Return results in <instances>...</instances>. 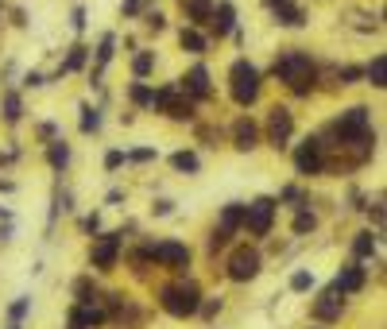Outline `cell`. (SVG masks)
Returning <instances> with one entry per match:
<instances>
[{
    "mask_svg": "<svg viewBox=\"0 0 387 329\" xmlns=\"http://www.w3.org/2000/svg\"><path fill=\"white\" fill-rule=\"evenodd\" d=\"M183 12L190 16V28H202L209 20V0H183Z\"/></svg>",
    "mask_w": 387,
    "mask_h": 329,
    "instance_id": "cb8c5ba5",
    "label": "cell"
},
{
    "mask_svg": "<svg viewBox=\"0 0 387 329\" xmlns=\"http://www.w3.org/2000/svg\"><path fill=\"white\" fill-rule=\"evenodd\" d=\"M333 283L341 287L345 294H360V291H364V283H368V271L360 267V260H352V263H345V267L337 271Z\"/></svg>",
    "mask_w": 387,
    "mask_h": 329,
    "instance_id": "5bb4252c",
    "label": "cell"
},
{
    "mask_svg": "<svg viewBox=\"0 0 387 329\" xmlns=\"http://www.w3.org/2000/svg\"><path fill=\"white\" fill-rule=\"evenodd\" d=\"M333 136L341 139V147L357 144V139L372 136V117H368L364 105H352V109H345L341 117L333 120Z\"/></svg>",
    "mask_w": 387,
    "mask_h": 329,
    "instance_id": "277c9868",
    "label": "cell"
},
{
    "mask_svg": "<svg viewBox=\"0 0 387 329\" xmlns=\"http://www.w3.org/2000/svg\"><path fill=\"white\" fill-rule=\"evenodd\" d=\"M368 217L376 221V229H383V205L376 202V205H368Z\"/></svg>",
    "mask_w": 387,
    "mask_h": 329,
    "instance_id": "7bdbcfd3",
    "label": "cell"
},
{
    "mask_svg": "<svg viewBox=\"0 0 387 329\" xmlns=\"http://www.w3.org/2000/svg\"><path fill=\"white\" fill-rule=\"evenodd\" d=\"M213 28V35L217 39H225V35H233V28H236V8H233V0H221L217 8H209V20H205Z\"/></svg>",
    "mask_w": 387,
    "mask_h": 329,
    "instance_id": "7c38bea8",
    "label": "cell"
},
{
    "mask_svg": "<svg viewBox=\"0 0 387 329\" xmlns=\"http://www.w3.org/2000/svg\"><path fill=\"white\" fill-rule=\"evenodd\" d=\"M105 322V314L97 310V302H78L70 310V329H97Z\"/></svg>",
    "mask_w": 387,
    "mask_h": 329,
    "instance_id": "2e32d148",
    "label": "cell"
},
{
    "mask_svg": "<svg viewBox=\"0 0 387 329\" xmlns=\"http://www.w3.org/2000/svg\"><path fill=\"white\" fill-rule=\"evenodd\" d=\"M260 267H263V260H260L256 248H236L225 263V275L233 279V283H248V279L260 275Z\"/></svg>",
    "mask_w": 387,
    "mask_h": 329,
    "instance_id": "ba28073f",
    "label": "cell"
},
{
    "mask_svg": "<svg viewBox=\"0 0 387 329\" xmlns=\"http://www.w3.org/2000/svg\"><path fill=\"white\" fill-rule=\"evenodd\" d=\"M314 229H318V217H314V213L302 209L299 217H294V236H306V233H314Z\"/></svg>",
    "mask_w": 387,
    "mask_h": 329,
    "instance_id": "1f68e13d",
    "label": "cell"
},
{
    "mask_svg": "<svg viewBox=\"0 0 387 329\" xmlns=\"http://www.w3.org/2000/svg\"><path fill=\"white\" fill-rule=\"evenodd\" d=\"M28 310H31V299H28V294H20V299L8 306V322H23V318H28Z\"/></svg>",
    "mask_w": 387,
    "mask_h": 329,
    "instance_id": "d6a6232c",
    "label": "cell"
},
{
    "mask_svg": "<svg viewBox=\"0 0 387 329\" xmlns=\"http://www.w3.org/2000/svg\"><path fill=\"white\" fill-rule=\"evenodd\" d=\"M86 62H89V51H86V47H74V51H70V59H66V62L59 66V74H74V70H81Z\"/></svg>",
    "mask_w": 387,
    "mask_h": 329,
    "instance_id": "f1b7e54d",
    "label": "cell"
},
{
    "mask_svg": "<svg viewBox=\"0 0 387 329\" xmlns=\"http://www.w3.org/2000/svg\"><path fill=\"white\" fill-rule=\"evenodd\" d=\"M233 147L236 151H256L260 147V125L252 117H241L233 125Z\"/></svg>",
    "mask_w": 387,
    "mask_h": 329,
    "instance_id": "9a60e30c",
    "label": "cell"
},
{
    "mask_svg": "<svg viewBox=\"0 0 387 329\" xmlns=\"http://www.w3.org/2000/svg\"><path fill=\"white\" fill-rule=\"evenodd\" d=\"M267 4H271V8H275V4H283V0H267Z\"/></svg>",
    "mask_w": 387,
    "mask_h": 329,
    "instance_id": "c3c4849f",
    "label": "cell"
},
{
    "mask_svg": "<svg viewBox=\"0 0 387 329\" xmlns=\"http://www.w3.org/2000/svg\"><path fill=\"white\" fill-rule=\"evenodd\" d=\"M337 78H341V86H357V81H360V70H357V66H345Z\"/></svg>",
    "mask_w": 387,
    "mask_h": 329,
    "instance_id": "f35d334b",
    "label": "cell"
},
{
    "mask_svg": "<svg viewBox=\"0 0 387 329\" xmlns=\"http://www.w3.org/2000/svg\"><path fill=\"white\" fill-rule=\"evenodd\" d=\"M112 47H117V35H105L101 39V47H97V62H93V81L89 86H97V78L105 74V66L112 62Z\"/></svg>",
    "mask_w": 387,
    "mask_h": 329,
    "instance_id": "44dd1931",
    "label": "cell"
},
{
    "mask_svg": "<svg viewBox=\"0 0 387 329\" xmlns=\"http://www.w3.org/2000/svg\"><path fill=\"white\" fill-rule=\"evenodd\" d=\"M120 244H125V233H105L93 241V248H89V263H93L97 271H112L120 260Z\"/></svg>",
    "mask_w": 387,
    "mask_h": 329,
    "instance_id": "52a82bcc",
    "label": "cell"
},
{
    "mask_svg": "<svg viewBox=\"0 0 387 329\" xmlns=\"http://www.w3.org/2000/svg\"><path fill=\"white\" fill-rule=\"evenodd\" d=\"M275 209H279L275 197H256L252 205H244V225L241 229H248L252 236H267L271 225H275Z\"/></svg>",
    "mask_w": 387,
    "mask_h": 329,
    "instance_id": "5b68a950",
    "label": "cell"
},
{
    "mask_svg": "<svg viewBox=\"0 0 387 329\" xmlns=\"http://www.w3.org/2000/svg\"><path fill=\"white\" fill-rule=\"evenodd\" d=\"M260 86H263V74L248 59H236L233 66H229V93H233L236 105H244V109H248V105H256Z\"/></svg>",
    "mask_w": 387,
    "mask_h": 329,
    "instance_id": "7a4b0ae2",
    "label": "cell"
},
{
    "mask_svg": "<svg viewBox=\"0 0 387 329\" xmlns=\"http://www.w3.org/2000/svg\"><path fill=\"white\" fill-rule=\"evenodd\" d=\"M275 23L279 28H306V12L291 0H283V4H275Z\"/></svg>",
    "mask_w": 387,
    "mask_h": 329,
    "instance_id": "e0dca14e",
    "label": "cell"
},
{
    "mask_svg": "<svg viewBox=\"0 0 387 329\" xmlns=\"http://www.w3.org/2000/svg\"><path fill=\"white\" fill-rule=\"evenodd\" d=\"M291 291H294V294L314 291V271H294V275H291Z\"/></svg>",
    "mask_w": 387,
    "mask_h": 329,
    "instance_id": "f546056e",
    "label": "cell"
},
{
    "mask_svg": "<svg viewBox=\"0 0 387 329\" xmlns=\"http://www.w3.org/2000/svg\"><path fill=\"white\" fill-rule=\"evenodd\" d=\"M151 159H159V151H155V147H136V151L125 155V163H151Z\"/></svg>",
    "mask_w": 387,
    "mask_h": 329,
    "instance_id": "e575fe53",
    "label": "cell"
},
{
    "mask_svg": "<svg viewBox=\"0 0 387 329\" xmlns=\"http://www.w3.org/2000/svg\"><path fill=\"white\" fill-rule=\"evenodd\" d=\"M8 329H20V322H12V325H8Z\"/></svg>",
    "mask_w": 387,
    "mask_h": 329,
    "instance_id": "681fc988",
    "label": "cell"
},
{
    "mask_svg": "<svg viewBox=\"0 0 387 329\" xmlns=\"http://www.w3.org/2000/svg\"><path fill=\"white\" fill-rule=\"evenodd\" d=\"M147 256H151L155 263H163V267H171V271H186V267H190V248H186V244H178V241H155V244H147Z\"/></svg>",
    "mask_w": 387,
    "mask_h": 329,
    "instance_id": "8992f818",
    "label": "cell"
},
{
    "mask_svg": "<svg viewBox=\"0 0 387 329\" xmlns=\"http://www.w3.org/2000/svg\"><path fill=\"white\" fill-rule=\"evenodd\" d=\"M279 202H302L299 186H287V190H283V197H279Z\"/></svg>",
    "mask_w": 387,
    "mask_h": 329,
    "instance_id": "ee69618b",
    "label": "cell"
},
{
    "mask_svg": "<svg viewBox=\"0 0 387 329\" xmlns=\"http://www.w3.org/2000/svg\"><path fill=\"white\" fill-rule=\"evenodd\" d=\"M144 23H147L151 31H163V28H167V16H163V12H147Z\"/></svg>",
    "mask_w": 387,
    "mask_h": 329,
    "instance_id": "74e56055",
    "label": "cell"
},
{
    "mask_svg": "<svg viewBox=\"0 0 387 329\" xmlns=\"http://www.w3.org/2000/svg\"><path fill=\"white\" fill-rule=\"evenodd\" d=\"M178 81H183L178 89H183V93H190L194 101H205V97H209V70H205L202 62L190 66V70H186V78H178Z\"/></svg>",
    "mask_w": 387,
    "mask_h": 329,
    "instance_id": "4fadbf2b",
    "label": "cell"
},
{
    "mask_svg": "<svg viewBox=\"0 0 387 329\" xmlns=\"http://www.w3.org/2000/svg\"><path fill=\"white\" fill-rule=\"evenodd\" d=\"M47 163H51V167H54V171H62V167H66V163H70V147H66V144H62V139H54V144H51V147H47Z\"/></svg>",
    "mask_w": 387,
    "mask_h": 329,
    "instance_id": "4316f807",
    "label": "cell"
},
{
    "mask_svg": "<svg viewBox=\"0 0 387 329\" xmlns=\"http://www.w3.org/2000/svg\"><path fill=\"white\" fill-rule=\"evenodd\" d=\"M54 132H59V128H54V125H39V136H43V139H51Z\"/></svg>",
    "mask_w": 387,
    "mask_h": 329,
    "instance_id": "bcb514c9",
    "label": "cell"
},
{
    "mask_svg": "<svg viewBox=\"0 0 387 329\" xmlns=\"http://www.w3.org/2000/svg\"><path fill=\"white\" fill-rule=\"evenodd\" d=\"M159 306L167 310L171 318H194L197 306H202V291L194 283H175L159 291Z\"/></svg>",
    "mask_w": 387,
    "mask_h": 329,
    "instance_id": "3957f363",
    "label": "cell"
},
{
    "mask_svg": "<svg viewBox=\"0 0 387 329\" xmlns=\"http://www.w3.org/2000/svg\"><path fill=\"white\" fill-rule=\"evenodd\" d=\"M291 136H294V112L287 109V105H275L271 117H267V144L275 147V151H283V147L291 144Z\"/></svg>",
    "mask_w": 387,
    "mask_h": 329,
    "instance_id": "30bf717a",
    "label": "cell"
},
{
    "mask_svg": "<svg viewBox=\"0 0 387 329\" xmlns=\"http://www.w3.org/2000/svg\"><path fill=\"white\" fill-rule=\"evenodd\" d=\"M74 294H78V302H101L97 299V287L89 283V279H78V283H74Z\"/></svg>",
    "mask_w": 387,
    "mask_h": 329,
    "instance_id": "836d02e7",
    "label": "cell"
},
{
    "mask_svg": "<svg viewBox=\"0 0 387 329\" xmlns=\"http://www.w3.org/2000/svg\"><path fill=\"white\" fill-rule=\"evenodd\" d=\"M364 78H368V86H372V89H383L387 86V59H383V54H376V59L368 62Z\"/></svg>",
    "mask_w": 387,
    "mask_h": 329,
    "instance_id": "603a6c76",
    "label": "cell"
},
{
    "mask_svg": "<svg viewBox=\"0 0 387 329\" xmlns=\"http://www.w3.org/2000/svg\"><path fill=\"white\" fill-rule=\"evenodd\" d=\"M197 314H202V318H217L221 314V299H205L202 306H197Z\"/></svg>",
    "mask_w": 387,
    "mask_h": 329,
    "instance_id": "d590c367",
    "label": "cell"
},
{
    "mask_svg": "<svg viewBox=\"0 0 387 329\" xmlns=\"http://www.w3.org/2000/svg\"><path fill=\"white\" fill-rule=\"evenodd\" d=\"M81 233H101V217H97V213H89V217L81 221Z\"/></svg>",
    "mask_w": 387,
    "mask_h": 329,
    "instance_id": "60d3db41",
    "label": "cell"
},
{
    "mask_svg": "<svg viewBox=\"0 0 387 329\" xmlns=\"http://www.w3.org/2000/svg\"><path fill=\"white\" fill-rule=\"evenodd\" d=\"M376 248H380V233H357L352 236V260H372Z\"/></svg>",
    "mask_w": 387,
    "mask_h": 329,
    "instance_id": "ac0fdd59",
    "label": "cell"
},
{
    "mask_svg": "<svg viewBox=\"0 0 387 329\" xmlns=\"http://www.w3.org/2000/svg\"><path fill=\"white\" fill-rule=\"evenodd\" d=\"M151 70H155V51H139V54H136V62H132V74H136V78L144 81Z\"/></svg>",
    "mask_w": 387,
    "mask_h": 329,
    "instance_id": "83f0119b",
    "label": "cell"
},
{
    "mask_svg": "<svg viewBox=\"0 0 387 329\" xmlns=\"http://www.w3.org/2000/svg\"><path fill=\"white\" fill-rule=\"evenodd\" d=\"M23 86H28V89H39V86H43V74H28V78H23Z\"/></svg>",
    "mask_w": 387,
    "mask_h": 329,
    "instance_id": "f6af8a7d",
    "label": "cell"
},
{
    "mask_svg": "<svg viewBox=\"0 0 387 329\" xmlns=\"http://www.w3.org/2000/svg\"><path fill=\"white\" fill-rule=\"evenodd\" d=\"M241 225H244V202H229L225 209H221V225L217 229H225V233L233 236V233H241Z\"/></svg>",
    "mask_w": 387,
    "mask_h": 329,
    "instance_id": "ffe728a7",
    "label": "cell"
},
{
    "mask_svg": "<svg viewBox=\"0 0 387 329\" xmlns=\"http://www.w3.org/2000/svg\"><path fill=\"white\" fill-rule=\"evenodd\" d=\"M178 43H183L186 54H205L209 51V35H202L197 28H183L178 31Z\"/></svg>",
    "mask_w": 387,
    "mask_h": 329,
    "instance_id": "d6986e66",
    "label": "cell"
},
{
    "mask_svg": "<svg viewBox=\"0 0 387 329\" xmlns=\"http://www.w3.org/2000/svg\"><path fill=\"white\" fill-rule=\"evenodd\" d=\"M101 128V109H89V105H81V132H97Z\"/></svg>",
    "mask_w": 387,
    "mask_h": 329,
    "instance_id": "4dcf8cb0",
    "label": "cell"
},
{
    "mask_svg": "<svg viewBox=\"0 0 387 329\" xmlns=\"http://www.w3.org/2000/svg\"><path fill=\"white\" fill-rule=\"evenodd\" d=\"M128 97H132V105H139V109H151V97H155V89L151 86H144V81H132L128 86Z\"/></svg>",
    "mask_w": 387,
    "mask_h": 329,
    "instance_id": "d4e9b609",
    "label": "cell"
},
{
    "mask_svg": "<svg viewBox=\"0 0 387 329\" xmlns=\"http://www.w3.org/2000/svg\"><path fill=\"white\" fill-rule=\"evenodd\" d=\"M171 167H175L178 175H197V171H202V159H197L194 151H175L171 155Z\"/></svg>",
    "mask_w": 387,
    "mask_h": 329,
    "instance_id": "7402d4cb",
    "label": "cell"
},
{
    "mask_svg": "<svg viewBox=\"0 0 387 329\" xmlns=\"http://www.w3.org/2000/svg\"><path fill=\"white\" fill-rule=\"evenodd\" d=\"M271 74H275L279 81H283L287 89H291L294 97H310L314 93V81H318V66L310 59L306 51H299V47H287V51L275 54V66H271Z\"/></svg>",
    "mask_w": 387,
    "mask_h": 329,
    "instance_id": "6da1fadb",
    "label": "cell"
},
{
    "mask_svg": "<svg viewBox=\"0 0 387 329\" xmlns=\"http://www.w3.org/2000/svg\"><path fill=\"white\" fill-rule=\"evenodd\" d=\"M120 163H125V151H109V155H105V171H117Z\"/></svg>",
    "mask_w": 387,
    "mask_h": 329,
    "instance_id": "b9f144b4",
    "label": "cell"
},
{
    "mask_svg": "<svg viewBox=\"0 0 387 329\" xmlns=\"http://www.w3.org/2000/svg\"><path fill=\"white\" fill-rule=\"evenodd\" d=\"M70 28L74 31H86V8H74V12H70Z\"/></svg>",
    "mask_w": 387,
    "mask_h": 329,
    "instance_id": "ab89813d",
    "label": "cell"
},
{
    "mask_svg": "<svg viewBox=\"0 0 387 329\" xmlns=\"http://www.w3.org/2000/svg\"><path fill=\"white\" fill-rule=\"evenodd\" d=\"M294 167H299V175H322L325 171V144L314 136H306L299 144V151H294Z\"/></svg>",
    "mask_w": 387,
    "mask_h": 329,
    "instance_id": "9c48e42d",
    "label": "cell"
},
{
    "mask_svg": "<svg viewBox=\"0 0 387 329\" xmlns=\"http://www.w3.org/2000/svg\"><path fill=\"white\" fill-rule=\"evenodd\" d=\"M0 109H4V120H8V125H16V120L23 117V101H20V93H4Z\"/></svg>",
    "mask_w": 387,
    "mask_h": 329,
    "instance_id": "484cf974",
    "label": "cell"
},
{
    "mask_svg": "<svg viewBox=\"0 0 387 329\" xmlns=\"http://www.w3.org/2000/svg\"><path fill=\"white\" fill-rule=\"evenodd\" d=\"M341 314H345V291L337 283H329L314 302V318L325 322V325H333V322H341Z\"/></svg>",
    "mask_w": 387,
    "mask_h": 329,
    "instance_id": "8fae6325",
    "label": "cell"
},
{
    "mask_svg": "<svg viewBox=\"0 0 387 329\" xmlns=\"http://www.w3.org/2000/svg\"><path fill=\"white\" fill-rule=\"evenodd\" d=\"M125 12H128V16H136V12H139V0H125Z\"/></svg>",
    "mask_w": 387,
    "mask_h": 329,
    "instance_id": "7dc6e473",
    "label": "cell"
},
{
    "mask_svg": "<svg viewBox=\"0 0 387 329\" xmlns=\"http://www.w3.org/2000/svg\"><path fill=\"white\" fill-rule=\"evenodd\" d=\"M151 213L155 217H171V213H175V202H171V197H159V202L151 205Z\"/></svg>",
    "mask_w": 387,
    "mask_h": 329,
    "instance_id": "8d00e7d4",
    "label": "cell"
}]
</instances>
